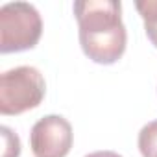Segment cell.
Instances as JSON below:
<instances>
[{
    "mask_svg": "<svg viewBox=\"0 0 157 157\" xmlns=\"http://www.w3.org/2000/svg\"><path fill=\"white\" fill-rule=\"evenodd\" d=\"M78 35L83 54L100 65L117 63L126 52V26L118 0H80L74 2Z\"/></svg>",
    "mask_w": 157,
    "mask_h": 157,
    "instance_id": "cell-1",
    "label": "cell"
},
{
    "mask_svg": "<svg viewBox=\"0 0 157 157\" xmlns=\"http://www.w3.org/2000/svg\"><path fill=\"white\" fill-rule=\"evenodd\" d=\"M46 83L35 67H15L0 76V113L21 115L37 107L44 98Z\"/></svg>",
    "mask_w": 157,
    "mask_h": 157,
    "instance_id": "cell-2",
    "label": "cell"
},
{
    "mask_svg": "<svg viewBox=\"0 0 157 157\" xmlns=\"http://www.w3.org/2000/svg\"><path fill=\"white\" fill-rule=\"evenodd\" d=\"M43 19L28 2H8L0 8V52H22L37 44Z\"/></svg>",
    "mask_w": 157,
    "mask_h": 157,
    "instance_id": "cell-3",
    "label": "cell"
},
{
    "mask_svg": "<svg viewBox=\"0 0 157 157\" xmlns=\"http://www.w3.org/2000/svg\"><path fill=\"white\" fill-rule=\"evenodd\" d=\"M72 140V126L61 115L39 118L30 131V146L35 157H67Z\"/></svg>",
    "mask_w": 157,
    "mask_h": 157,
    "instance_id": "cell-4",
    "label": "cell"
},
{
    "mask_svg": "<svg viewBox=\"0 0 157 157\" xmlns=\"http://www.w3.org/2000/svg\"><path fill=\"white\" fill-rule=\"evenodd\" d=\"M135 8L144 21V32L150 43L157 48V0H139Z\"/></svg>",
    "mask_w": 157,
    "mask_h": 157,
    "instance_id": "cell-5",
    "label": "cell"
},
{
    "mask_svg": "<svg viewBox=\"0 0 157 157\" xmlns=\"http://www.w3.org/2000/svg\"><path fill=\"white\" fill-rule=\"evenodd\" d=\"M139 150H140L142 157L157 155V120L148 122L139 131Z\"/></svg>",
    "mask_w": 157,
    "mask_h": 157,
    "instance_id": "cell-6",
    "label": "cell"
},
{
    "mask_svg": "<svg viewBox=\"0 0 157 157\" xmlns=\"http://www.w3.org/2000/svg\"><path fill=\"white\" fill-rule=\"evenodd\" d=\"M2 137H4V144H6V150H4V155L2 157H19L21 155V140L19 137L8 128V126H2Z\"/></svg>",
    "mask_w": 157,
    "mask_h": 157,
    "instance_id": "cell-7",
    "label": "cell"
},
{
    "mask_svg": "<svg viewBox=\"0 0 157 157\" xmlns=\"http://www.w3.org/2000/svg\"><path fill=\"white\" fill-rule=\"evenodd\" d=\"M85 157H122V155L117 151H111V150H102V151H93Z\"/></svg>",
    "mask_w": 157,
    "mask_h": 157,
    "instance_id": "cell-8",
    "label": "cell"
},
{
    "mask_svg": "<svg viewBox=\"0 0 157 157\" xmlns=\"http://www.w3.org/2000/svg\"><path fill=\"white\" fill-rule=\"evenodd\" d=\"M155 157H157V155H155Z\"/></svg>",
    "mask_w": 157,
    "mask_h": 157,
    "instance_id": "cell-9",
    "label": "cell"
}]
</instances>
